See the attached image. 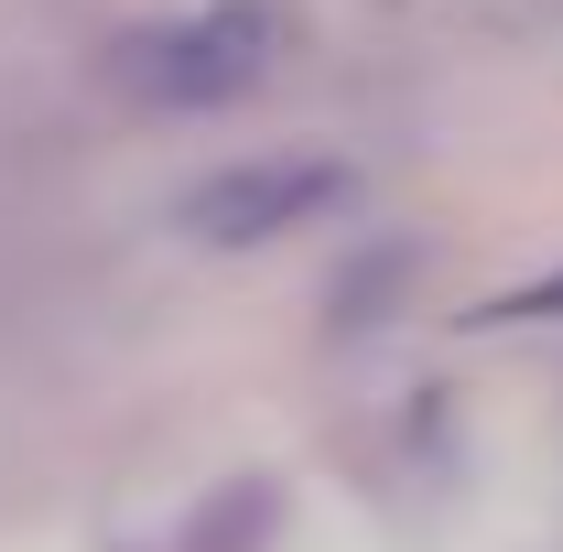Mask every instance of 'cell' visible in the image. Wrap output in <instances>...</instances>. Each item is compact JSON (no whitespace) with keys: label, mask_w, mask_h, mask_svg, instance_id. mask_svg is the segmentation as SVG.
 I'll use <instances>...</instances> for the list:
<instances>
[{"label":"cell","mask_w":563,"mask_h":552,"mask_svg":"<svg viewBox=\"0 0 563 552\" xmlns=\"http://www.w3.org/2000/svg\"><path fill=\"white\" fill-rule=\"evenodd\" d=\"M282 55V11L272 0H217L196 22H163V33H131V76L141 98H163V109H217V98H239V87H261Z\"/></svg>","instance_id":"obj_1"},{"label":"cell","mask_w":563,"mask_h":552,"mask_svg":"<svg viewBox=\"0 0 563 552\" xmlns=\"http://www.w3.org/2000/svg\"><path fill=\"white\" fill-rule=\"evenodd\" d=\"M325 196H336V163H239V174H217V185L185 196V228L239 250V239H272L292 217H314Z\"/></svg>","instance_id":"obj_2"}]
</instances>
